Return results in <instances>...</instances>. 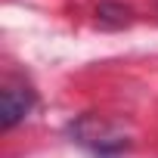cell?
Wrapping results in <instances>:
<instances>
[{
  "label": "cell",
  "mask_w": 158,
  "mask_h": 158,
  "mask_svg": "<svg viewBox=\"0 0 158 158\" xmlns=\"http://www.w3.org/2000/svg\"><path fill=\"white\" fill-rule=\"evenodd\" d=\"M31 109V90L28 87H6L0 93V121H3V130L16 127Z\"/></svg>",
  "instance_id": "1"
}]
</instances>
